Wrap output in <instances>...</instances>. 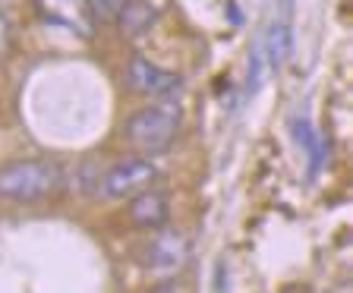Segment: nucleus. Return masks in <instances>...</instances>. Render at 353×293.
Segmentation results:
<instances>
[{"label": "nucleus", "instance_id": "2", "mask_svg": "<svg viewBox=\"0 0 353 293\" xmlns=\"http://www.w3.org/2000/svg\"><path fill=\"white\" fill-rule=\"evenodd\" d=\"M60 186V168L54 161L26 158L0 168V199L10 202H38Z\"/></svg>", "mask_w": 353, "mask_h": 293}, {"label": "nucleus", "instance_id": "1", "mask_svg": "<svg viewBox=\"0 0 353 293\" xmlns=\"http://www.w3.org/2000/svg\"><path fill=\"white\" fill-rule=\"evenodd\" d=\"M180 123H183L180 104L168 101V98H158V101L145 104V108L136 110L126 120V139L136 148H142L145 154L168 152L174 145L176 132H180Z\"/></svg>", "mask_w": 353, "mask_h": 293}, {"label": "nucleus", "instance_id": "4", "mask_svg": "<svg viewBox=\"0 0 353 293\" xmlns=\"http://www.w3.org/2000/svg\"><path fill=\"white\" fill-rule=\"evenodd\" d=\"M35 10L48 26H60L79 38H92L95 32L92 0H35Z\"/></svg>", "mask_w": 353, "mask_h": 293}, {"label": "nucleus", "instance_id": "7", "mask_svg": "<svg viewBox=\"0 0 353 293\" xmlns=\"http://www.w3.org/2000/svg\"><path fill=\"white\" fill-rule=\"evenodd\" d=\"M130 224H136V228L142 230H158L168 224L170 218V205H168V199L161 196V192H154V190H142L132 196L130 202Z\"/></svg>", "mask_w": 353, "mask_h": 293}, {"label": "nucleus", "instance_id": "13", "mask_svg": "<svg viewBox=\"0 0 353 293\" xmlns=\"http://www.w3.org/2000/svg\"><path fill=\"white\" fill-rule=\"evenodd\" d=\"M7 48H10V26H7V19L0 16V57L7 54Z\"/></svg>", "mask_w": 353, "mask_h": 293}, {"label": "nucleus", "instance_id": "11", "mask_svg": "<svg viewBox=\"0 0 353 293\" xmlns=\"http://www.w3.org/2000/svg\"><path fill=\"white\" fill-rule=\"evenodd\" d=\"M259 79H262V51H252L250 54V66H246V95H252L259 88Z\"/></svg>", "mask_w": 353, "mask_h": 293}, {"label": "nucleus", "instance_id": "6", "mask_svg": "<svg viewBox=\"0 0 353 293\" xmlns=\"http://www.w3.org/2000/svg\"><path fill=\"white\" fill-rule=\"evenodd\" d=\"M186 256H190V243L180 230H161L158 236H152L145 250V268L158 274H174L183 268Z\"/></svg>", "mask_w": 353, "mask_h": 293}, {"label": "nucleus", "instance_id": "14", "mask_svg": "<svg viewBox=\"0 0 353 293\" xmlns=\"http://www.w3.org/2000/svg\"><path fill=\"white\" fill-rule=\"evenodd\" d=\"M228 274H224V262H218L214 265V290H228Z\"/></svg>", "mask_w": 353, "mask_h": 293}, {"label": "nucleus", "instance_id": "10", "mask_svg": "<svg viewBox=\"0 0 353 293\" xmlns=\"http://www.w3.org/2000/svg\"><path fill=\"white\" fill-rule=\"evenodd\" d=\"M265 51H268V63L278 70L287 60V51H290V13H281L272 19L268 26V35H265Z\"/></svg>", "mask_w": 353, "mask_h": 293}, {"label": "nucleus", "instance_id": "12", "mask_svg": "<svg viewBox=\"0 0 353 293\" xmlns=\"http://www.w3.org/2000/svg\"><path fill=\"white\" fill-rule=\"evenodd\" d=\"M120 7H123V0H92V10H95V22L114 19Z\"/></svg>", "mask_w": 353, "mask_h": 293}, {"label": "nucleus", "instance_id": "3", "mask_svg": "<svg viewBox=\"0 0 353 293\" xmlns=\"http://www.w3.org/2000/svg\"><path fill=\"white\" fill-rule=\"evenodd\" d=\"M126 85L130 92L136 95H148V98H170L183 88V76L170 73V70H161L158 63L145 57H132L126 63V73H123Z\"/></svg>", "mask_w": 353, "mask_h": 293}, {"label": "nucleus", "instance_id": "9", "mask_svg": "<svg viewBox=\"0 0 353 293\" xmlns=\"http://www.w3.org/2000/svg\"><path fill=\"white\" fill-rule=\"evenodd\" d=\"M294 139L303 152L309 154V176H316L325 164V145H322V136L316 132V126L309 123L306 117H296L294 120Z\"/></svg>", "mask_w": 353, "mask_h": 293}, {"label": "nucleus", "instance_id": "5", "mask_svg": "<svg viewBox=\"0 0 353 293\" xmlns=\"http://www.w3.org/2000/svg\"><path fill=\"white\" fill-rule=\"evenodd\" d=\"M154 176H158V170H154L152 161H145V158H123V161H117L104 174L101 186H104V196L110 199H130L136 192L148 190L154 183Z\"/></svg>", "mask_w": 353, "mask_h": 293}, {"label": "nucleus", "instance_id": "8", "mask_svg": "<svg viewBox=\"0 0 353 293\" xmlns=\"http://www.w3.org/2000/svg\"><path fill=\"white\" fill-rule=\"evenodd\" d=\"M117 29L123 38H142L158 19V10L148 0H123V7L117 10Z\"/></svg>", "mask_w": 353, "mask_h": 293}]
</instances>
